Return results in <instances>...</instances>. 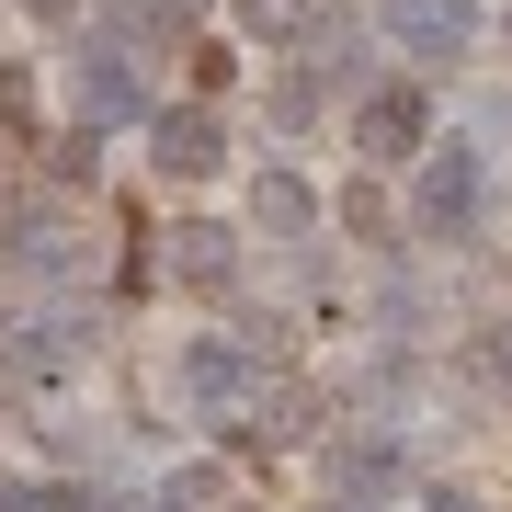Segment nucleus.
<instances>
[{"instance_id": "nucleus-15", "label": "nucleus", "mask_w": 512, "mask_h": 512, "mask_svg": "<svg viewBox=\"0 0 512 512\" xmlns=\"http://www.w3.org/2000/svg\"><path fill=\"white\" fill-rule=\"evenodd\" d=\"M114 512H183V501H114Z\"/></svg>"}, {"instance_id": "nucleus-8", "label": "nucleus", "mask_w": 512, "mask_h": 512, "mask_svg": "<svg viewBox=\"0 0 512 512\" xmlns=\"http://www.w3.org/2000/svg\"><path fill=\"white\" fill-rule=\"evenodd\" d=\"M387 467H399V444H387V433H342V444H330V478H342V501H376V490H387Z\"/></svg>"}, {"instance_id": "nucleus-9", "label": "nucleus", "mask_w": 512, "mask_h": 512, "mask_svg": "<svg viewBox=\"0 0 512 512\" xmlns=\"http://www.w3.org/2000/svg\"><path fill=\"white\" fill-rule=\"evenodd\" d=\"M251 217L274 228V239H308V228H319V194L296 183V171H262V183H251Z\"/></svg>"}, {"instance_id": "nucleus-16", "label": "nucleus", "mask_w": 512, "mask_h": 512, "mask_svg": "<svg viewBox=\"0 0 512 512\" xmlns=\"http://www.w3.org/2000/svg\"><path fill=\"white\" fill-rule=\"evenodd\" d=\"M330 512H376V501H330Z\"/></svg>"}, {"instance_id": "nucleus-3", "label": "nucleus", "mask_w": 512, "mask_h": 512, "mask_svg": "<svg viewBox=\"0 0 512 512\" xmlns=\"http://www.w3.org/2000/svg\"><path fill=\"white\" fill-rule=\"evenodd\" d=\"M353 148H365V171H421V160H433V92H421V80H376V92L365 103H353Z\"/></svg>"}, {"instance_id": "nucleus-7", "label": "nucleus", "mask_w": 512, "mask_h": 512, "mask_svg": "<svg viewBox=\"0 0 512 512\" xmlns=\"http://www.w3.org/2000/svg\"><path fill=\"white\" fill-rule=\"evenodd\" d=\"M296 69H308L319 92H353V80H365V23H353V12H319L308 35H296Z\"/></svg>"}, {"instance_id": "nucleus-5", "label": "nucleus", "mask_w": 512, "mask_h": 512, "mask_svg": "<svg viewBox=\"0 0 512 512\" xmlns=\"http://www.w3.org/2000/svg\"><path fill=\"white\" fill-rule=\"evenodd\" d=\"M376 35L410 57V69H456L478 46V0H376Z\"/></svg>"}, {"instance_id": "nucleus-11", "label": "nucleus", "mask_w": 512, "mask_h": 512, "mask_svg": "<svg viewBox=\"0 0 512 512\" xmlns=\"http://www.w3.org/2000/svg\"><path fill=\"white\" fill-rule=\"evenodd\" d=\"M183 23H205V0H126V35L137 46H171Z\"/></svg>"}, {"instance_id": "nucleus-18", "label": "nucleus", "mask_w": 512, "mask_h": 512, "mask_svg": "<svg viewBox=\"0 0 512 512\" xmlns=\"http://www.w3.org/2000/svg\"><path fill=\"white\" fill-rule=\"evenodd\" d=\"M501 35H512V12H501Z\"/></svg>"}, {"instance_id": "nucleus-17", "label": "nucleus", "mask_w": 512, "mask_h": 512, "mask_svg": "<svg viewBox=\"0 0 512 512\" xmlns=\"http://www.w3.org/2000/svg\"><path fill=\"white\" fill-rule=\"evenodd\" d=\"M35 12H57V0H35Z\"/></svg>"}, {"instance_id": "nucleus-10", "label": "nucleus", "mask_w": 512, "mask_h": 512, "mask_svg": "<svg viewBox=\"0 0 512 512\" xmlns=\"http://www.w3.org/2000/svg\"><path fill=\"white\" fill-rule=\"evenodd\" d=\"M171 262H183L194 285H228V274H239V239H228L217 217H194V228H183V251H171Z\"/></svg>"}, {"instance_id": "nucleus-14", "label": "nucleus", "mask_w": 512, "mask_h": 512, "mask_svg": "<svg viewBox=\"0 0 512 512\" xmlns=\"http://www.w3.org/2000/svg\"><path fill=\"white\" fill-rule=\"evenodd\" d=\"M421 512H478V501L467 490H421Z\"/></svg>"}, {"instance_id": "nucleus-13", "label": "nucleus", "mask_w": 512, "mask_h": 512, "mask_svg": "<svg viewBox=\"0 0 512 512\" xmlns=\"http://www.w3.org/2000/svg\"><path fill=\"white\" fill-rule=\"evenodd\" d=\"M478 376H490V387H512V330H490V342H478Z\"/></svg>"}, {"instance_id": "nucleus-12", "label": "nucleus", "mask_w": 512, "mask_h": 512, "mask_svg": "<svg viewBox=\"0 0 512 512\" xmlns=\"http://www.w3.org/2000/svg\"><path fill=\"white\" fill-rule=\"evenodd\" d=\"M228 23H251V35H308V0H228Z\"/></svg>"}, {"instance_id": "nucleus-2", "label": "nucleus", "mask_w": 512, "mask_h": 512, "mask_svg": "<svg viewBox=\"0 0 512 512\" xmlns=\"http://www.w3.org/2000/svg\"><path fill=\"white\" fill-rule=\"evenodd\" d=\"M183 399L205 421H251L274 399V376H262V342H228V330H194L183 342Z\"/></svg>"}, {"instance_id": "nucleus-4", "label": "nucleus", "mask_w": 512, "mask_h": 512, "mask_svg": "<svg viewBox=\"0 0 512 512\" xmlns=\"http://www.w3.org/2000/svg\"><path fill=\"white\" fill-rule=\"evenodd\" d=\"M69 92H80V126H160L137 57L114 46V35H80V46H69Z\"/></svg>"}, {"instance_id": "nucleus-1", "label": "nucleus", "mask_w": 512, "mask_h": 512, "mask_svg": "<svg viewBox=\"0 0 512 512\" xmlns=\"http://www.w3.org/2000/svg\"><path fill=\"white\" fill-rule=\"evenodd\" d=\"M478 217H490V171H478V148H467V137H444L433 160L410 171V228L456 251V239H478Z\"/></svg>"}, {"instance_id": "nucleus-6", "label": "nucleus", "mask_w": 512, "mask_h": 512, "mask_svg": "<svg viewBox=\"0 0 512 512\" xmlns=\"http://www.w3.org/2000/svg\"><path fill=\"white\" fill-rule=\"evenodd\" d=\"M148 160H160V183H217V171H228V114L217 103H160Z\"/></svg>"}]
</instances>
